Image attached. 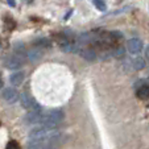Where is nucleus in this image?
<instances>
[{
    "label": "nucleus",
    "mask_w": 149,
    "mask_h": 149,
    "mask_svg": "<svg viewBox=\"0 0 149 149\" xmlns=\"http://www.w3.org/2000/svg\"><path fill=\"white\" fill-rule=\"evenodd\" d=\"M26 1H28V3H32V1H33V0H26Z\"/></svg>",
    "instance_id": "19"
},
{
    "label": "nucleus",
    "mask_w": 149,
    "mask_h": 149,
    "mask_svg": "<svg viewBox=\"0 0 149 149\" xmlns=\"http://www.w3.org/2000/svg\"><path fill=\"white\" fill-rule=\"evenodd\" d=\"M4 66L9 70H17L23 66L24 61H23V57L17 56V54H11V56H7L6 59L3 61Z\"/></svg>",
    "instance_id": "3"
},
{
    "label": "nucleus",
    "mask_w": 149,
    "mask_h": 149,
    "mask_svg": "<svg viewBox=\"0 0 149 149\" xmlns=\"http://www.w3.org/2000/svg\"><path fill=\"white\" fill-rule=\"evenodd\" d=\"M9 79H11V83L13 84V86H19V84H21L24 81V73L23 71H15L13 74H11Z\"/></svg>",
    "instance_id": "11"
},
{
    "label": "nucleus",
    "mask_w": 149,
    "mask_h": 149,
    "mask_svg": "<svg viewBox=\"0 0 149 149\" xmlns=\"http://www.w3.org/2000/svg\"><path fill=\"white\" fill-rule=\"evenodd\" d=\"M26 149H57V145L45 143V141H37V140H29Z\"/></svg>",
    "instance_id": "6"
},
{
    "label": "nucleus",
    "mask_w": 149,
    "mask_h": 149,
    "mask_svg": "<svg viewBox=\"0 0 149 149\" xmlns=\"http://www.w3.org/2000/svg\"><path fill=\"white\" fill-rule=\"evenodd\" d=\"M1 96H3V100L8 104H12L15 102L20 100V94L16 88H12V87H8V88H3L1 91Z\"/></svg>",
    "instance_id": "4"
},
{
    "label": "nucleus",
    "mask_w": 149,
    "mask_h": 149,
    "mask_svg": "<svg viewBox=\"0 0 149 149\" xmlns=\"http://www.w3.org/2000/svg\"><path fill=\"white\" fill-rule=\"evenodd\" d=\"M9 7H16V0H7Z\"/></svg>",
    "instance_id": "17"
},
{
    "label": "nucleus",
    "mask_w": 149,
    "mask_h": 149,
    "mask_svg": "<svg viewBox=\"0 0 149 149\" xmlns=\"http://www.w3.org/2000/svg\"><path fill=\"white\" fill-rule=\"evenodd\" d=\"M41 118H42V112L41 111H29L24 118V121L26 124H38L41 123Z\"/></svg>",
    "instance_id": "7"
},
{
    "label": "nucleus",
    "mask_w": 149,
    "mask_h": 149,
    "mask_svg": "<svg viewBox=\"0 0 149 149\" xmlns=\"http://www.w3.org/2000/svg\"><path fill=\"white\" fill-rule=\"evenodd\" d=\"M20 103H21V107L28 111H41V106L38 104V102L26 93L20 96Z\"/></svg>",
    "instance_id": "2"
},
{
    "label": "nucleus",
    "mask_w": 149,
    "mask_h": 149,
    "mask_svg": "<svg viewBox=\"0 0 149 149\" xmlns=\"http://www.w3.org/2000/svg\"><path fill=\"white\" fill-rule=\"evenodd\" d=\"M136 96L141 100H146L149 99V86L148 84H144L141 87H137L136 88Z\"/></svg>",
    "instance_id": "10"
},
{
    "label": "nucleus",
    "mask_w": 149,
    "mask_h": 149,
    "mask_svg": "<svg viewBox=\"0 0 149 149\" xmlns=\"http://www.w3.org/2000/svg\"><path fill=\"white\" fill-rule=\"evenodd\" d=\"M145 58H146V59H148V61H149V46H148V48L145 49Z\"/></svg>",
    "instance_id": "18"
},
{
    "label": "nucleus",
    "mask_w": 149,
    "mask_h": 149,
    "mask_svg": "<svg viewBox=\"0 0 149 149\" xmlns=\"http://www.w3.org/2000/svg\"><path fill=\"white\" fill-rule=\"evenodd\" d=\"M33 45L36 48H41V49H45V48H50V41H49L46 37H40L37 40H33Z\"/></svg>",
    "instance_id": "12"
},
{
    "label": "nucleus",
    "mask_w": 149,
    "mask_h": 149,
    "mask_svg": "<svg viewBox=\"0 0 149 149\" xmlns=\"http://www.w3.org/2000/svg\"><path fill=\"white\" fill-rule=\"evenodd\" d=\"M130 65L132 66L133 70H143L144 68H145L146 62L144 58H141V57H135V58H132L130 61Z\"/></svg>",
    "instance_id": "9"
},
{
    "label": "nucleus",
    "mask_w": 149,
    "mask_h": 149,
    "mask_svg": "<svg viewBox=\"0 0 149 149\" xmlns=\"http://www.w3.org/2000/svg\"><path fill=\"white\" fill-rule=\"evenodd\" d=\"M23 44L21 42H17L16 45H15V54H17V56L20 57H24L25 56V49H23Z\"/></svg>",
    "instance_id": "14"
},
{
    "label": "nucleus",
    "mask_w": 149,
    "mask_h": 149,
    "mask_svg": "<svg viewBox=\"0 0 149 149\" xmlns=\"http://www.w3.org/2000/svg\"><path fill=\"white\" fill-rule=\"evenodd\" d=\"M63 120V112L61 110H49L42 113L41 127H45L48 130H57V127Z\"/></svg>",
    "instance_id": "1"
},
{
    "label": "nucleus",
    "mask_w": 149,
    "mask_h": 149,
    "mask_svg": "<svg viewBox=\"0 0 149 149\" xmlns=\"http://www.w3.org/2000/svg\"><path fill=\"white\" fill-rule=\"evenodd\" d=\"M42 56H44V50H42L41 48H32L31 50L28 52V58L31 62H37L40 61V59L42 58Z\"/></svg>",
    "instance_id": "8"
},
{
    "label": "nucleus",
    "mask_w": 149,
    "mask_h": 149,
    "mask_svg": "<svg viewBox=\"0 0 149 149\" xmlns=\"http://www.w3.org/2000/svg\"><path fill=\"white\" fill-rule=\"evenodd\" d=\"M6 149H21V148H20V145H19V143H17V141L11 140V141H8V143H7Z\"/></svg>",
    "instance_id": "16"
},
{
    "label": "nucleus",
    "mask_w": 149,
    "mask_h": 149,
    "mask_svg": "<svg viewBox=\"0 0 149 149\" xmlns=\"http://www.w3.org/2000/svg\"><path fill=\"white\" fill-rule=\"evenodd\" d=\"M124 54H125V48H123L121 45L116 46L113 49V57H116V58H123Z\"/></svg>",
    "instance_id": "13"
},
{
    "label": "nucleus",
    "mask_w": 149,
    "mask_h": 149,
    "mask_svg": "<svg viewBox=\"0 0 149 149\" xmlns=\"http://www.w3.org/2000/svg\"><path fill=\"white\" fill-rule=\"evenodd\" d=\"M141 49H143V41L137 37H133V38L127 41V50L131 54H139Z\"/></svg>",
    "instance_id": "5"
},
{
    "label": "nucleus",
    "mask_w": 149,
    "mask_h": 149,
    "mask_svg": "<svg viewBox=\"0 0 149 149\" xmlns=\"http://www.w3.org/2000/svg\"><path fill=\"white\" fill-rule=\"evenodd\" d=\"M94 1V6L96 7V9L99 11H106V3H104L103 0H93Z\"/></svg>",
    "instance_id": "15"
}]
</instances>
